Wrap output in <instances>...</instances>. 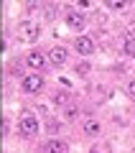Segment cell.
<instances>
[{
  "instance_id": "obj_16",
  "label": "cell",
  "mask_w": 135,
  "mask_h": 153,
  "mask_svg": "<svg viewBox=\"0 0 135 153\" xmlns=\"http://www.w3.org/2000/svg\"><path fill=\"white\" fill-rule=\"evenodd\" d=\"M87 153H105V151H102V146H92V148H89Z\"/></svg>"
},
{
  "instance_id": "obj_5",
  "label": "cell",
  "mask_w": 135,
  "mask_h": 153,
  "mask_svg": "<svg viewBox=\"0 0 135 153\" xmlns=\"http://www.w3.org/2000/svg\"><path fill=\"white\" fill-rule=\"evenodd\" d=\"M71 49H74L79 56H92L94 49H97V44H94L92 36H84V33H82V36H76L74 41H71Z\"/></svg>"
},
{
  "instance_id": "obj_1",
  "label": "cell",
  "mask_w": 135,
  "mask_h": 153,
  "mask_svg": "<svg viewBox=\"0 0 135 153\" xmlns=\"http://www.w3.org/2000/svg\"><path fill=\"white\" fill-rule=\"evenodd\" d=\"M16 33H18V38H21L23 44H36V41H41L43 28H41V23L33 21V18H21V21L16 23Z\"/></svg>"
},
{
  "instance_id": "obj_6",
  "label": "cell",
  "mask_w": 135,
  "mask_h": 153,
  "mask_svg": "<svg viewBox=\"0 0 135 153\" xmlns=\"http://www.w3.org/2000/svg\"><path fill=\"white\" fill-rule=\"evenodd\" d=\"M49 61H51V66H64L66 61H69V49L66 46H61V44H56V46H51L49 51Z\"/></svg>"
},
{
  "instance_id": "obj_11",
  "label": "cell",
  "mask_w": 135,
  "mask_h": 153,
  "mask_svg": "<svg viewBox=\"0 0 135 153\" xmlns=\"http://www.w3.org/2000/svg\"><path fill=\"white\" fill-rule=\"evenodd\" d=\"M61 125H64L61 117H49V120H46V130L51 133V138H56V133L61 130Z\"/></svg>"
},
{
  "instance_id": "obj_2",
  "label": "cell",
  "mask_w": 135,
  "mask_h": 153,
  "mask_svg": "<svg viewBox=\"0 0 135 153\" xmlns=\"http://www.w3.org/2000/svg\"><path fill=\"white\" fill-rule=\"evenodd\" d=\"M38 130H41L38 117L31 112V110H23V112L18 115V133H21L23 138H36Z\"/></svg>"
},
{
  "instance_id": "obj_9",
  "label": "cell",
  "mask_w": 135,
  "mask_h": 153,
  "mask_svg": "<svg viewBox=\"0 0 135 153\" xmlns=\"http://www.w3.org/2000/svg\"><path fill=\"white\" fill-rule=\"evenodd\" d=\"M41 153H69V143L64 138H49V140H43Z\"/></svg>"
},
{
  "instance_id": "obj_13",
  "label": "cell",
  "mask_w": 135,
  "mask_h": 153,
  "mask_svg": "<svg viewBox=\"0 0 135 153\" xmlns=\"http://www.w3.org/2000/svg\"><path fill=\"white\" fill-rule=\"evenodd\" d=\"M74 71H76V74H79V76H87V74H89V71H92V64H89V61H84V59H82V61H76V64H74Z\"/></svg>"
},
{
  "instance_id": "obj_4",
  "label": "cell",
  "mask_w": 135,
  "mask_h": 153,
  "mask_svg": "<svg viewBox=\"0 0 135 153\" xmlns=\"http://www.w3.org/2000/svg\"><path fill=\"white\" fill-rule=\"evenodd\" d=\"M18 84H21V89L26 94H41L43 87H46V79H43V74L28 71V74H23L21 79H18Z\"/></svg>"
},
{
  "instance_id": "obj_14",
  "label": "cell",
  "mask_w": 135,
  "mask_h": 153,
  "mask_svg": "<svg viewBox=\"0 0 135 153\" xmlns=\"http://www.w3.org/2000/svg\"><path fill=\"white\" fill-rule=\"evenodd\" d=\"M125 92H128V97L135 100V76H133V79H128V84H125Z\"/></svg>"
},
{
  "instance_id": "obj_8",
  "label": "cell",
  "mask_w": 135,
  "mask_h": 153,
  "mask_svg": "<svg viewBox=\"0 0 135 153\" xmlns=\"http://www.w3.org/2000/svg\"><path fill=\"white\" fill-rule=\"evenodd\" d=\"M64 18H66V26H69L71 31H84V28H87V18H84V13L74 10V8H69V10L64 13Z\"/></svg>"
},
{
  "instance_id": "obj_15",
  "label": "cell",
  "mask_w": 135,
  "mask_h": 153,
  "mask_svg": "<svg viewBox=\"0 0 135 153\" xmlns=\"http://www.w3.org/2000/svg\"><path fill=\"white\" fill-rule=\"evenodd\" d=\"M107 8H110V10H125V8H128V3H125V0H122V3H120V0H115V3H107Z\"/></svg>"
},
{
  "instance_id": "obj_12",
  "label": "cell",
  "mask_w": 135,
  "mask_h": 153,
  "mask_svg": "<svg viewBox=\"0 0 135 153\" xmlns=\"http://www.w3.org/2000/svg\"><path fill=\"white\" fill-rule=\"evenodd\" d=\"M51 102H54L56 107H66V105H69V94H66V92H59V89H56V92L51 94Z\"/></svg>"
},
{
  "instance_id": "obj_3",
  "label": "cell",
  "mask_w": 135,
  "mask_h": 153,
  "mask_svg": "<svg viewBox=\"0 0 135 153\" xmlns=\"http://www.w3.org/2000/svg\"><path fill=\"white\" fill-rule=\"evenodd\" d=\"M23 64H26L31 71H36V74H43V71H49L51 61H49V54H46V51L33 49V51H28V54L23 56Z\"/></svg>"
},
{
  "instance_id": "obj_7",
  "label": "cell",
  "mask_w": 135,
  "mask_h": 153,
  "mask_svg": "<svg viewBox=\"0 0 135 153\" xmlns=\"http://www.w3.org/2000/svg\"><path fill=\"white\" fill-rule=\"evenodd\" d=\"M79 128H82V135H87V138L102 135V120H97V117H84L79 123Z\"/></svg>"
},
{
  "instance_id": "obj_10",
  "label": "cell",
  "mask_w": 135,
  "mask_h": 153,
  "mask_svg": "<svg viewBox=\"0 0 135 153\" xmlns=\"http://www.w3.org/2000/svg\"><path fill=\"white\" fill-rule=\"evenodd\" d=\"M61 120L64 123H82V110L76 102H69L66 107H61Z\"/></svg>"
}]
</instances>
